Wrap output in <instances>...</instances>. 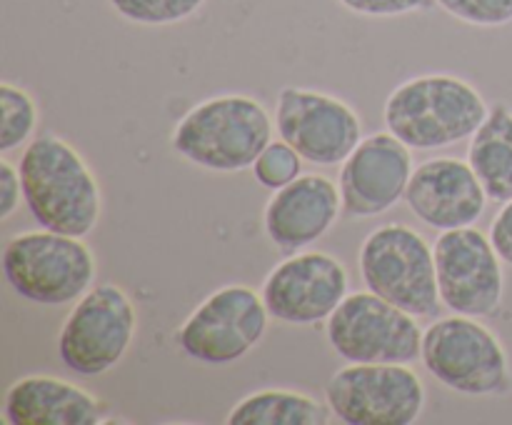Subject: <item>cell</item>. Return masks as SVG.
Here are the masks:
<instances>
[{
  "instance_id": "1",
  "label": "cell",
  "mask_w": 512,
  "mask_h": 425,
  "mask_svg": "<svg viewBox=\"0 0 512 425\" xmlns=\"http://www.w3.org/2000/svg\"><path fill=\"white\" fill-rule=\"evenodd\" d=\"M23 198L40 228L85 238L100 223L103 193L83 155L55 133H40L18 160Z\"/></svg>"
},
{
  "instance_id": "2",
  "label": "cell",
  "mask_w": 512,
  "mask_h": 425,
  "mask_svg": "<svg viewBox=\"0 0 512 425\" xmlns=\"http://www.w3.org/2000/svg\"><path fill=\"white\" fill-rule=\"evenodd\" d=\"M488 113L483 93L448 73L405 80L383 105L385 128L413 150H440L470 140Z\"/></svg>"
},
{
  "instance_id": "3",
  "label": "cell",
  "mask_w": 512,
  "mask_h": 425,
  "mask_svg": "<svg viewBox=\"0 0 512 425\" xmlns=\"http://www.w3.org/2000/svg\"><path fill=\"white\" fill-rule=\"evenodd\" d=\"M273 133L275 120L260 100L228 93L193 105L173 128L170 145L198 168L240 173L253 168Z\"/></svg>"
},
{
  "instance_id": "4",
  "label": "cell",
  "mask_w": 512,
  "mask_h": 425,
  "mask_svg": "<svg viewBox=\"0 0 512 425\" xmlns=\"http://www.w3.org/2000/svg\"><path fill=\"white\" fill-rule=\"evenodd\" d=\"M95 255L78 235L25 230L5 243L3 273L20 298L38 305L75 303L93 288Z\"/></svg>"
},
{
  "instance_id": "5",
  "label": "cell",
  "mask_w": 512,
  "mask_h": 425,
  "mask_svg": "<svg viewBox=\"0 0 512 425\" xmlns=\"http://www.w3.org/2000/svg\"><path fill=\"white\" fill-rule=\"evenodd\" d=\"M420 358L438 383L468 398L505 395L512 388L508 350L473 315L455 313L425 328Z\"/></svg>"
},
{
  "instance_id": "6",
  "label": "cell",
  "mask_w": 512,
  "mask_h": 425,
  "mask_svg": "<svg viewBox=\"0 0 512 425\" xmlns=\"http://www.w3.org/2000/svg\"><path fill=\"white\" fill-rule=\"evenodd\" d=\"M358 268L365 288L380 298L418 318H438L443 300L435 250L415 228L385 223L370 230L360 243Z\"/></svg>"
},
{
  "instance_id": "7",
  "label": "cell",
  "mask_w": 512,
  "mask_h": 425,
  "mask_svg": "<svg viewBox=\"0 0 512 425\" xmlns=\"http://www.w3.org/2000/svg\"><path fill=\"white\" fill-rule=\"evenodd\" d=\"M138 330V310L120 285H93L65 318L58 353L83 378L105 375L125 358Z\"/></svg>"
},
{
  "instance_id": "8",
  "label": "cell",
  "mask_w": 512,
  "mask_h": 425,
  "mask_svg": "<svg viewBox=\"0 0 512 425\" xmlns=\"http://www.w3.org/2000/svg\"><path fill=\"white\" fill-rule=\"evenodd\" d=\"M418 315L373 290L348 293L325 320L330 348L348 363H413L423 350Z\"/></svg>"
},
{
  "instance_id": "9",
  "label": "cell",
  "mask_w": 512,
  "mask_h": 425,
  "mask_svg": "<svg viewBox=\"0 0 512 425\" xmlns=\"http://www.w3.org/2000/svg\"><path fill=\"white\" fill-rule=\"evenodd\" d=\"M325 403L348 425H413L425 410V385L408 363H350L325 385Z\"/></svg>"
},
{
  "instance_id": "10",
  "label": "cell",
  "mask_w": 512,
  "mask_h": 425,
  "mask_svg": "<svg viewBox=\"0 0 512 425\" xmlns=\"http://www.w3.org/2000/svg\"><path fill=\"white\" fill-rule=\"evenodd\" d=\"M270 313L258 290L225 285L210 293L175 333L188 358L208 365H228L245 358L263 340Z\"/></svg>"
},
{
  "instance_id": "11",
  "label": "cell",
  "mask_w": 512,
  "mask_h": 425,
  "mask_svg": "<svg viewBox=\"0 0 512 425\" xmlns=\"http://www.w3.org/2000/svg\"><path fill=\"white\" fill-rule=\"evenodd\" d=\"M275 130L305 163L320 168L343 165L363 140V120L345 100L295 85L280 90Z\"/></svg>"
},
{
  "instance_id": "12",
  "label": "cell",
  "mask_w": 512,
  "mask_h": 425,
  "mask_svg": "<svg viewBox=\"0 0 512 425\" xmlns=\"http://www.w3.org/2000/svg\"><path fill=\"white\" fill-rule=\"evenodd\" d=\"M440 300L450 313L488 318L503 305V258L478 228L443 230L433 245Z\"/></svg>"
},
{
  "instance_id": "13",
  "label": "cell",
  "mask_w": 512,
  "mask_h": 425,
  "mask_svg": "<svg viewBox=\"0 0 512 425\" xmlns=\"http://www.w3.org/2000/svg\"><path fill=\"white\" fill-rule=\"evenodd\" d=\"M348 293V270L323 250H300L285 258L270 270L260 290L270 318L290 325L323 323Z\"/></svg>"
},
{
  "instance_id": "14",
  "label": "cell",
  "mask_w": 512,
  "mask_h": 425,
  "mask_svg": "<svg viewBox=\"0 0 512 425\" xmlns=\"http://www.w3.org/2000/svg\"><path fill=\"white\" fill-rule=\"evenodd\" d=\"M413 148L390 130L358 143L340 168V198L348 218H375L405 200L413 175Z\"/></svg>"
},
{
  "instance_id": "15",
  "label": "cell",
  "mask_w": 512,
  "mask_h": 425,
  "mask_svg": "<svg viewBox=\"0 0 512 425\" xmlns=\"http://www.w3.org/2000/svg\"><path fill=\"white\" fill-rule=\"evenodd\" d=\"M488 200L468 160L458 158H430L420 163L405 190L410 213L440 233L478 223Z\"/></svg>"
},
{
  "instance_id": "16",
  "label": "cell",
  "mask_w": 512,
  "mask_h": 425,
  "mask_svg": "<svg viewBox=\"0 0 512 425\" xmlns=\"http://www.w3.org/2000/svg\"><path fill=\"white\" fill-rule=\"evenodd\" d=\"M343 213L340 188L325 175H298L273 193L263 210V228L283 253H300L333 230Z\"/></svg>"
},
{
  "instance_id": "17",
  "label": "cell",
  "mask_w": 512,
  "mask_h": 425,
  "mask_svg": "<svg viewBox=\"0 0 512 425\" xmlns=\"http://www.w3.org/2000/svg\"><path fill=\"white\" fill-rule=\"evenodd\" d=\"M103 413L105 405L90 390L53 375H25L3 398L8 425H98Z\"/></svg>"
},
{
  "instance_id": "18",
  "label": "cell",
  "mask_w": 512,
  "mask_h": 425,
  "mask_svg": "<svg viewBox=\"0 0 512 425\" xmlns=\"http://www.w3.org/2000/svg\"><path fill=\"white\" fill-rule=\"evenodd\" d=\"M468 163L493 203L512 200V108L498 103L468 145Z\"/></svg>"
},
{
  "instance_id": "19",
  "label": "cell",
  "mask_w": 512,
  "mask_h": 425,
  "mask_svg": "<svg viewBox=\"0 0 512 425\" xmlns=\"http://www.w3.org/2000/svg\"><path fill=\"white\" fill-rule=\"evenodd\" d=\"M333 415L328 403L298 390H255L230 408L228 425H325Z\"/></svg>"
},
{
  "instance_id": "20",
  "label": "cell",
  "mask_w": 512,
  "mask_h": 425,
  "mask_svg": "<svg viewBox=\"0 0 512 425\" xmlns=\"http://www.w3.org/2000/svg\"><path fill=\"white\" fill-rule=\"evenodd\" d=\"M40 110L28 90L0 83V153H13L35 138Z\"/></svg>"
},
{
  "instance_id": "21",
  "label": "cell",
  "mask_w": 512,
  "mask_h": 425,
  "mask_svg": "<svg viewBox=\"0 0 512 425\" xmlns=\"http://www.w3.org/2000/svg\"><path fill=\"white\" fill-rule=\"evenodd\" d=\"M123 20L138 25H175L193 18L205 0H108Z\"/></svg>"
},
{
  "instance_id": "22",
  "label": "cell",
  "mask_w": 512,
  "mask_h": 425,
  "mask_svg": "<svg viewBox=\"0 0 512 425\" xmlns=\"http://www.w3.org/2000/svg\"><path fill=\"white\" fill-rule=\"evenodd\" d=\"M300 160L303 158L298 155V150L290 148L285 140H273V143L260 153V158L255 160L253 175L260 185H265V188L270 190H278L298 178Z\"/></svg>"
},
{
  "instance_id": "23",
  "label": "cell",
  "mask_w": 512,
  "mask_h": 425,
  "mask_svg": "<svg viewBox=\"0 0 512 425\" xmlns=\"http://www.w3.org/2000/svg\"><path fill=\"white\" fill-rule=\"evenodd\" d=\"M450 18L475 28H500L512 23V0H435Z\"/></svg>"
},
{
  "instance_id": "24",
  "label": "cell",
  "mask_w": 512,
  "mask_h": 425,
  "mask_svg": "<svg viewBox=\"0 0 512 425\" xmlns=\"http://www.w3.org/2000/svg\"><path fill=\"white\" fill-rule=\"evenodd\" d=\"M345 10L363 18H400L430 10L435 0H338Z\"/></svg>"
},
{
  "instance_id": "25",
  "label": "cell",
  "mask_w": 512,
  "mask_h": 425,
  "mask_svg": "<svg viewBox=\"0 0 512 425\" xmlns=\"http://www.w3.org/2000/svg\"><path fill=\"white\" fill-rule=\"evenodd\" d=\"M23 198V180H20L18 165L10 163L8 158L0 160V220L13 218Z\"/></svg>"
},
{
  "instance_id": "26",
  "label": "cell",
  "mask_w": 512,
  "mask_h": 425,
  "mask_svg": "<svg viewBox=\"0 0 512 425\" xmlns=\"http://www.w3.org/2000/svg\"><path fill=\"white\" fill-rule=\"evenodd\" d=\"M488 235L493 240L498 255L503 258V263L512 265V200L503 203L500 213L493 218Z\"/></svg>"
}]
</instances>
